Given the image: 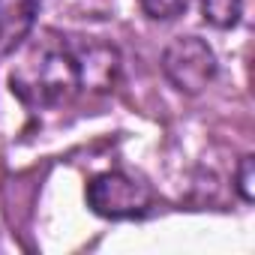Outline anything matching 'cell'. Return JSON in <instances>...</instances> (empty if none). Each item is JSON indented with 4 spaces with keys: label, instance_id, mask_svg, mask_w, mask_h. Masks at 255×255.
<instances>
[{
    "label": "cell",
    "instance_id": "obj_1",
    "mask_svg": "<svg viewBox=\"0 0 255 255\" xmlns=\"http://www.w3.org/2000/svg\"><path fill=\"white\" fill-rule=\"evenodd\" d=\"M12 93L27 108H57L66 105L81 90L78 57L57 36H45L27 48L21 63L9 72Z\"/></svg>",
    "mask_w": 255,
    "mask_h": 255
},
{
    "label": "cell",
    "instance_id": "obj_2",
    "mask_svg": "<svg viewBox=\"0 0 255 255\" xmlns=\"http://www.w3.org/2000/svg\"><path fill=\"white\" fill-rule=\"evenodd\" d=\"M150 201H153L150 186L123 171H105L87 183V207L105 219L144 216L150 210Z\"/></svg>",
    "mask_w": 255,
    "mask_h": 255
},
{
    "label": "cell",
    "instance_id": "obj_3",
    "mask_svg": "<svg viewBox=\"0 0 255 255\" xmlns=\"http://www.w3.org/2000/svg\"><path fill=\"white\" fill-rule=\"evenodd\" d=\"M165 78L186 96L201 93L216 75V54L198 36H177L162 54Z\"/></svg>",
    "mask_w": 255,
    "mask_h": 255
},
{
    "label": "cell",
    "instance_id": "obj_4",
    "mask_svg": "<svg viewBox=\"0 0 255 255\" xmlns=\"http://www.w3.org/2000/svg\"><path fill=\"white\" fill-rule=\"evenodd\" d=\"M42 0H0V57L12 54L33 30Z\"/></svg>",
    "mask_w": 255,
    "mask_h": 255
},
{
    "label": "cell",
    "instance_id": "obj_5",
    "mask_svg": "<svg viewBox=\"0 0 255 255\" xmlns=\"http://www.w3.org/2000/svg\"><path fill=\"white\" fill-rule=\"evenodd\" d=\"M198 6L204 21L219 30H231L243 15V0H198Z\"/></svg>",
    "mask_w": 255,
    "mask_h": 255
},
{
    "label": "cell",
    "instance_id": "obj_6",
    "mask_svg": "<svg viewBox=\"0 0 255 255\" xmlns=\"http://www.w3.org/2000/svg\"><path fill=\"white\" fill-rule=\"evenodd\" d=\"M138 6L153 21H174L177 15H183L186 0H138Z\"/></svg>",
    "mask_w": 255,
    "mask_h": 255
},
{
    "label": "cell",
    "instance_id": "obj_7",
    "mask_svg": "<svg viewBox=\"0 0 255 255\" xmlns=\"http://www.w3.org/2000/svg\"><path fill=\"white\" fill-rule=\"evenodd\" d=\"M234 180H237V192H240V198L249 204V201L255 198V186H252V183H255V159H252V156H243V159H240V165H237V177H234Z\"/></svg>",
    "mask_w": 255,
    "mask_h": 255
}]
</instances>
